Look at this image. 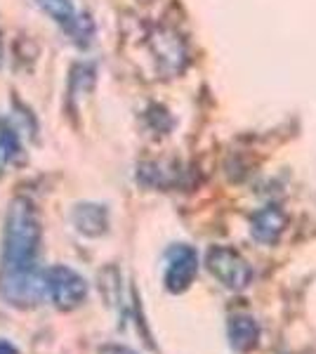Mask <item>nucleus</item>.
<instances>
[{
    "label": "nucleus",
    "instance_id": "obj_1",
    "mask_svg": "<svg viewBox=\"0 0 316 354\" xmlns=\"http://www.w3.org/2000/svg\"><path fill=\"white\" fill-rule=\"evenodd\" d=\"M40 248V220L36 205L28 198L10 203L3 236V267L0 270H26L36 267Z\"/></svg>",
    "mask_w": 316,
    "mask_h": 354
},
{
    "label": "nucleus",
    "instance_id": "obj_2",
    "mask_svg": "<svg viewBox=\"0 0 316 354\" xmlns=\"http://www.w3.org/2000/svg\"><path fill=\"white\" fill-rule=\"evenodd\" d=\"M0 295L12 307H36L45 298V272L38 267L0 270Z\"/></svg>",
    "mask_w": 316,
    "mask_h": 354
},
{
    "label": "nucleus",
    "instance_id": "obj_3",
    "mask_svg": "<svg viewBox=\"0 0 316 354\" xmlns=\"http://www.w3.org/2000/svg\"><path fill=\"white\" fill-rule=\"evenodd\" d=\"M45 293L55 302L57 310H76L88 298V281L66 265L45 270Z\"/></svg>",
    "mask_w": 316,
    "mask_h": 354
},
{
    "label": "nucleus",
    "instance_id": "obj_4",
    "mask_svg": "<svg viewBox=\"0 0 316 354\" xmlns=\"http://www.w3.org/2000/svg\"><path fill=\"white\" fill-rule=\"evenodd\" d=\"M205 265H208L212 277L229 290L248 288V283L252 279V270L243 255L234 248H227V245H215V248H210L208 255H205Z\"/></svg>",
    "mask_w": 316,
    "mask_h": 354
},
{
    "label": "nucleus",
    "instance_id": "obj_5",
    "mask_svg": "<svg viewBox=\"0 0 316 354\" xmlns=\"http://www.w3.org/2000/svg\"><path fill=\"white\" fill-rule=\"evenodd\" d=\"M198 272V255L192 245H175L168 253L165 267V288L170 293H185Z\"/></svg>",
    "mask_w": 316,
    "mask_h": 354
},
{
    "label": "nucleus",
    "instance_id": "obj_6",
    "mask_svg": "<svg viewBox=\"0 0 316 354\" xmlns=\"http://www.w3.org/2000/svg\"><path fill=\"white\" fill-rule=\"evenodd\" d=\"M151 50L165 73H180L187 64L185 41L170 28H158L151 36Z\"/></svg>",
    "mask_w": 316,
    "mask_h": 354
},
{
    "label": "nucleus",
    "instance_id": "obj_7",
    "mask_svg": "<svg viewBox=\"0 0 316 354\" xmlns=\"http://www.w3.org/2000/svg\"><path fill=\"white\" fill-rule=\"evenodd\" d=\"M73 227L83 236L97 239L109 230V210L102 203H78L71 213Z\"/></svg>",
    "mask_w": 316,
    "mask_h": 354
},
{
    "label": "nucleus",
    "instance_id": "obj_8",
    "mask_svg": "<svg viewBox=\"0 0 316 354\" xmlns=\"http://www.w3.org/2000/svg\"><path fill=\"white\" fill-rule=\"evenodd\" d=\"M284 230H286V215L277 205H267V208L257 210L250 220V232L260 243H277Z\"/></svg>",
    "mask_w": 316,
    "mask_h": 354
},
{
    "label": "nucleus",
    "instance_id": "obj_9",
    "mask_svg": "<svg viewBox=\"0 0 316 354\" xmlns=\"http://www.w3.org/2000/svg\"><path fill=\"white\" fill-rule=\"evenodd\" d=\"M227 333H229V345L236 352H248L260 340V326H257V322L248 317V314H236V317L229 319Z\"/></svg>",
    "mask_w": 316,
    "mask_h": 354
},
{
    "label": "nucleus",
    "instance_id": "obj_10",
    "mask_svg": "<svg viewBox=\"0 0 316 354\" xmlns=\"http://www.w3.org/2000/svg\"><path fill=\"white\" fill-rule=\"evenodd\" d=\"M21 153V142L19 135L12 125L0 121V170L8 168L10 163H15Z\"/></svg>",
    "mask_w": 316,
    "mask_h": 354
},
{
    "label": "nucleus",
    "instance_id": "obj_11",
    "mask_svg": "<svg viewBox=\"0 0 316 354\" xmlns=\"http://www.w3.org/2000/svg\"><path fill=\"white\" fill-rule=\"evenodd\" d=\"M36 3L43 8L45 15H50L57 24H62L64 28L71 24L73 17H76V10H73L71 0H36Z\"/></svg>",
    "mask_w": 316,
    "mask_h": 354
},
{
    "label": "nucleus",
    "instance_id": "obj_12",
    "mask_svg": "<svg viewBox=\"0 0 316 354\" xmlns=\"http://www.w3.org/2000/svg\"><path fill=\"white\" fill-rule=\"evenodd\" d=\"M93 31H95L93 21L85 15H76L71 24L66 26V33L73 38V43H78V45H88L90 38H93Z\"/></svg>",
    "mask_w": 316,
    "mask_h": 354
},
{
    "label": "nucleus",
    "instance_id": "obj_13",
    "mask_svg": "<svg viewBox=\"0 0 316 354\" xmlns=\"http://www.w3.org/2000/svg\"><path fill=\"white\" fill-rule=\"evenodd\" d=\"M100 354H137V352L130 350V347H125V345H102Z\"/></svg>",
    "mask_w": 316,
    "mask_h": 354
},
{
    "label": "nucleus",
    "instance_id": "obj_14",
    "mask_svg": "<svg viewBox=\"0 0 316 354\" xmlns=\"http://www.w3.org/2000/svg\"><path fill=\"white\" fill-rule=\"evenodd\" d=\"M0 354H19L15 345H10L8 340H0Z\"/></svg>",
    "mask_w": 316,
    "mask_h": 354
}]
</instances>
